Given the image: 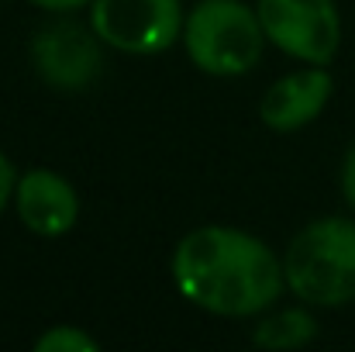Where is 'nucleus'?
<instances>
[{
  "label": "nucleus",
  "instance_id": "obj_4",
  "mask_svg": "<svg viewBox=\"0 0 355 352\" xmlns=\"http://www.w3.org/2000/svg\"><path fill=\"white\" fill-rule=\"evenodd\" d=\"M266 42L304 66H331L342 49V14L335 0H255Z\"/></svg>",
  "mask_w": 355,
  "mask_h": 352
},
{
  "label": "nucleus",
  "instance_id": "obj_9",
  "mask_svg": "<svg viewBox=\"0 0 355 352\" xmlns=\"http://www.w3.org/2000/svg\"><path fill=\"white\" fill-rule=\"evenodd\" d=\"M318 339V318L307 308H283L255 321L252 342L259 349H300Z\"/></svg>",
  "mask_w": 355,
  "mask_h": 352
},
{
  "label": "nucleus",
  "instance_id": "obj_7",
  "mask_svg": "<svg viewBox=\"0 0 355 352\" xmlns=\"http://www.w3.org/2000/svg\"><path fill=\"white\" fill-rule=\"evenodd\" d=\"M14 211H17V221L31 235L59 238V235L73 232L80 218V194L62 173L38 166L17 176Z\"/></svg>",
  "mask_w": 355,
  "mask_h": 352
},
{
  "label": "nucleus",
  "instance_id": "obj_5",
  "mask_svg": "<svg viewBox=\"0 0 355 352\" xmlns=\"http://www.w3.org/2000/svg\"><path fill=\"white\" fill-rule=\"evenodd\" d=\"M183 3L180 0H94L90 28L107 49L124 56H162L183 38Z\"/></svg>",
  "mask_w": 355,
  "mask_h": 352
},
{
  "label": "nucleus",
  "instance_id": "obj_2",
  "mask_svg": "<svg viewBox=\"0 0 355 352\" xmlns=\"http://www.w3.org/2000/svg\"><path fill=\"white\" fill-rule=\"evenodd\" d=\"M286 290L311 308H342L355 301V221L318 218L290 238L283 252Z\"/></svg>",
  "mask_w": 355,
  "mask_h": 352
},
{
  "label": "nucleus",
  "instance_id": "obj_8",
  "mask_svg": "<svg viewBox=\"0 0 355 352\" xmlns=\"http://www.w3.org/2000/svg\"><path fill=\"white\" fill-rule=\"evenodd\" d=\"M331 94H335V80H331L328 66L293 69L262 94L259 117L269 131L290 135V131L307 128L314 117H321V111L331 101Z\"/></svg>",
  "mask_w": 355,
  "mask_h": 352
},
{
  "label": "nucleus",
  "instance_id": "obj_12",
  "mask_svg": "<svg viewBox=\"0 0 355 352\" xmlns=\"http://www.w3.org/2000/svg\"><path fill=\"white\" fill-rule=\"evenodd\" d=\"M338 183H342L345 204L355 211V142L349 145V152H345V159H342V176H338Z\"/></svg>",
  "mask_w": 355,
  "mask_h": 352
},
{
  "label": "nucleus",
  "instance_id": "obj_11",
  "mask_svg": "<svg viewBox=\"0 0 355 352\" xmlns=\"http://www.w3.org/2000/svg\"><path fill=\"white\" fill-rule=\"evenodd\" d=\"M14 187H17L14 162L7 159V152H0V215L7 211V204H14Z\"/></svg>",
  "mask_w": 355,
  "mask_h": 352
},
{
  "label": "nucleus",
  "instance_id": "obj_6",
  "mask_svg": "<svg viewBox=\"0 0 355 352\" xmlns=\"http://www.w3.org/2000/svg\"><path fill=\"white\" fill-rule=\"evenodd\" d=\"M31 66L38 80L52 90L76 94L97 83L104 69V42L90 24L80 21H49L28 42Z\"/></svg>",
  "mask_w": 355,
  "mask_h": 352
},
{
  "label": "nucleus",
  "instance_id": "obj_10",
  "mask_svg": "<svg viewBox=\"0 0 355 352\" xmlns=\"http://www.w3.org/2000/svg\"><path fill=\"white\" fill-rule=\"evenodd\" d=\"M38 352H97L101 342L80 325H52L35 339Z\"/></svg>",
  "mask_w": 355,
  "mask_h": 352
},
{
  "label": "nucleus",
  "instance_id": "obj_3",
  "mask_svg": "<svg viewBox=\"0 0 355 352\" xmlns=\"http://www.w3.org/2000/svg\"><path fill=\"white\" fill-rule=\"evenodd\" d=\"M183 49L207 76H245L266 49L259 10L245 0H200L183 21Z\"/></svg>",
  "mask_w": 355,
  "mask_h": 352
},
{
  "label": "nucleus",
  "instance_id": "obj_13",
  "mask_svg": "<svg viewBox=\"0 0 355 352\" xmlns=\"http://www.w3.org/2000/svg\"><path fill=\"white\" fill-rule=\"evenodd\" d=\"M28 3H35V7L49 10V14H73L80 7H90L94 0H28Z\"/></svg>",
  "mask_w": 355,
  "mask_h": 352
},
{
  "label": "nucleus",
  "instance_id": "obj_1",
  "mask_svg": "<svg viewBox=\"0 0 355 352\" xmlns=\"http://www.w3.org/2000/svg\"><path fill=\"white\" fill-rule=\"evenodd\" d=\"M180 297L218 318H255L286 290L283 259L252 232L200 225L187 232L169 262Z\"/></svg>",
  "mask_w": 355,
  "mask_h": 352
}]
</instances>
